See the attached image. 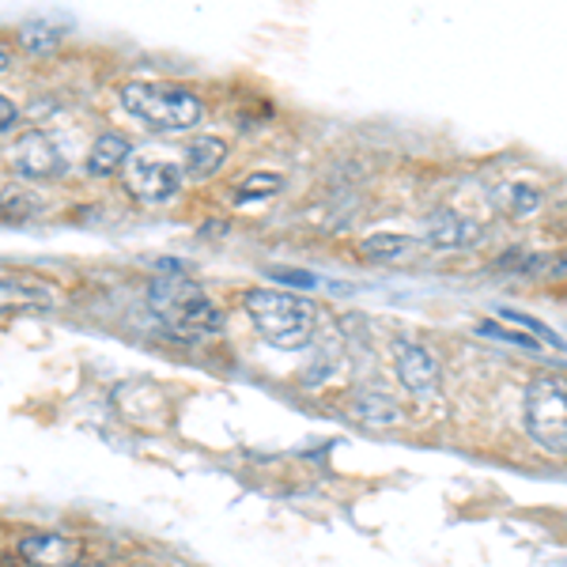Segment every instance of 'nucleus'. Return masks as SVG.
Masks as SVG:
<instances>
[{
	"instance_id": "obj_1",
	"label": "nucleus",
	"mask_w": 567,
	"mask_h": 567,
	"mask_svg": "<svg viewBox=\"0 0 567 567\" xmlns=\"http://www.w3.org/2000/svg\"><path fill=\"white\" fill-rule=\"evenodd\" d=\"M148 307L163 326L182 341H205L224 329V310L205 296V288L186 277V272H171V277H152L148 284Z\"/></svg>"
},
{
	"instance_id": "obj_2",
	"label": "nucleus",
	"mask_w": 567,
	"mask_h": 567,
	"mask_svg": "<svg viewBox=\"0 0 567 567\" xmlns=\"http://www.w3.org/2000/svg\"><path fill=\"white\" fill-rule=\"evenodd\" d=\"M243 307L272 349L296 352L310 344V333H315V303H307L303 296H291L284 288H254L246 291Z\"/></svg>"
},
{
	"instance_id": "obj_3",
	"label": "nucleus",
	"mask_w": 567,
	"mask_h": 567,
	"mask_svg": "<svg viewBox=\"0 0 567 567\" xmlns=\"http://www.w3.org/2000/svg\"><path fill=\"white\" fill-rule=\"evenodd\" d=\"M122 106L130 110L133 117H141L148 130H163V133H182L194 130L205 114V103L200 95H194L189 87H175V84H133L122 87Z\"/></svg>"
},
{
	"instance_id": "obj_4",
	"label": "nucleus",
	"mask_w": 567,
	"mask_h": 567,
	"mask_svg": "<svg viewBox=\"0 0 567 567\" xmlns=\"http://www.w3.org/2000/svg\"><path fill=\"white\" fill-rule=\"evenodd\" d=\"M526 435L556 458L567 451V401L560 374H545L526 390Z\"/></svg>"
},
{
	"instance_id": "obj_5",
	"label": "nucleus",
	"mask_w": 567,
	"mask_h": 567,
	"mask_svg": "<svg viewBox=\"0 0 567 567\" xmlns=\"http://www.w3.org/2000/svg\"><path fill=\"white\" fill-rule=\"evenodd\" d=\"M8 163H12L16 175H23L31 182H50L65 171V155L53 144V136L42 130L23 133L20 141L12 144V152H8Z\"/></svg>"
},
{
	"instance_id": "obj_6",
	"label": "nucleus",
	"mask_w": 567,
	"mask_h": 567,
	"mask_svg": "<svg viewBox=\"0 0 567 567\" xmlns=\"http://www.w3.org/2000/svg\"><path fill=\"white\" fill-rule=\"evenodd\" d=\"M182 167L167 159H130L125 163V189L144 205H163L182 189Z\"/></svg>"
},
{
	"instance_id": "obj_7",
	"label": "nucleus",
	"mask_w": 567,
	"mask_h": 567,
	"mask_svg": "<svg viewBox=\"0 0 567 567\" xmlns=\"http://www.w3.org/2000/svg\"><path fill=\"white\" fill-rule=\"evenodd\" d=\"M393 368H398L401 386H405L409 393H416V398L427 401V398H435V393H439L443 368H439V360L424 349V344L398 337V341H393Z\"/></svg>"
},
{
	"instance_id": "obj_8",
	"label": "nucleus",
	"mask_w": 567,
	"mask_h": 567,
	"mask_svg": "<svg viewBox=\"0 0 567 567\" xmlns=\"http://www.w3.org/2000/svg\"><path fill=\"white\" fill-rule=\"evenodd\" d=\"M420 239L432 246V250H462V246H470L477 239V224H470V219L458 216L454 208H435V213L424 216Z\"/></svg>"
},
{
	"instance_id": "obj_9",
	"label": "nucleus",
	"mask_w": 567,
	"mask_h": 567,
	"mask_svg": "<svg viewBox=\"0 0 567 567\" xmlns=\"http://www.w3.org/2000/svg\"><path fill=\"white\" fill-rule=\"evenodd\" d=\"M20 556L31 567H76L80 545L61 534H27L20 542Z\"/></svg>"
},
{
	"instance_id": "obj_10",
	"label": "nucleus",
	"mask_w": 567,
	"mask_h": 567,
	"mask_svg": "<svg viewBox=\"0 0 567 567\" xmlns=\"http://www.w3.org/2000/svg\"><path fill=\"white\" fill-rule=\"evenodd\" d=\"M133 159V144L117 133H103L95 144H91L87 155V175L91 178H110L117 171H125V163Z\"/></svg>"
},
{
	"instance_id": "obj_11",
	"label": "nucleus",
	"mask_w": 567,
	"mask_h": 567,
	"mask_svg": "<svg viewBox=\"0 0 567 567\" xmlns=\"http://www.w3.org/2000/svg\"><path fill=\"white\" fill-rule=\"evenodd\" d=\"M53 291L27 277H0V310H50Z\"/></svg>"
},
{
	"instance_id": "obj_12",
	"label": "nucleus",
	"mask_w": 567,
	"mask_h": 567,
	"mask_svg": "<svg viewBox=\"0 0 567 567\" xmlns=\"http://www.w3.org/2000/svg\"><path fill=\"white\" fill-rule=\"evenodd\" d=\"M352 416L360 420V424H371V427H390L398 424L401 416V405L390 398L386 390H360L352 398Z\"/></svg>"
},
{
	"instance_id": "obj_13",
	"label": "nucleus",
	"mask_w": 567,
	"mask_h": 567,
	"mask_svg": "<svg viewBox=\"0 0 567 567\" xmlns=\"http://www.w3.org/2000/svg\"><path fill=\"white\" fill-rule=\"evenodd\" d=\"M227 163V144L219 136H197L186 148V171L189 178H213L219 167Z\"/></svg>"
},
{
	"instance_id": "obj_14",
	"label": "nucleus",
	"mask_w": 567,
	"mask_h": 567,
	"mask_svg": "<svg viewBox=\"0 0 567 567\" xmlns=\"http://www.w3.org/2000/svg\"><path fill=\"white\" fill-rule=\"evenodd\" d=\"M499 205L507 216L526 219L545 205V194L537 186H529V182H507V186L499 189Z\"/></svg>"
},
{
	"instance_id": "obj_15",
	"label": "nucleus",
	"mask_w": 567,
	"mask_h": 567,
	"mask_svg": "<svg viewBox=\"0 0 567 567\" xmlns=\"http://www.w3.org/2000/svg\"><path fill=\"white\" fill-rule=\"evenodd\" d=\"M496 322L515 326L518 333H529L537 344H553L556 352L564 349V341H560V333H556V329H548L545 322H537V318H529V315H523V310H515V307H496Z\"/></svg>"
},
{
	"instance_id": "obj_16",
	"label": "nucleus",
	"mask_w": 567,
	"mask_h": 567,
	"mask_svg": "<svg viewBox=\"0 0 567 567\" xmlns=\"http://www.w3.org/2000/svg\"><path fill=\"white\" fill-rule=\"evenodd\" d=\"M409 246H413L409 235L379 231V235H368V239L360 243V254L368 261H398V258H405V254H409Z\"/></svg>"
},
{
	"instance_id": "obj_17",
	"label": "nucleus",
	"mask_w": 567,
	"mask_h": 567,
	"mask_svg": "<svg viewBox=\"0 0 567 567\" xmlns=\"http://www.w3.org/2000/svg\"><path fill=\"white\" fill-rule=\"evenodd\" d=\"M284 189V178L272 175V171H254V175H246L239 186H235V200L246 205V200H261V197H277Z\"/></svg>"
},
{
	"instance_id": "obj_18",
	"label": "nucleus",
	"mask_w": 567,
	"mask_h": 567,
	"mask_svg": "<svg viewBox=\"0 0 567 567\" xmlns=\"http://www.w3.org/2000/svg\"><path fill=\"white\" fill-rule=\"evenodd\" d=\"M20 45L27 53H50L61 45V31L58 27H50L45 20H31L20 27Z\"/></svg>"
},
{
	"instance_id": "obj_19",
	"label": "nucleus",
	"mask_w": 567,
	"mask_h": 567,
	"mask_svg": "<svg viewBox=\"0 0 567 567\" xmlns=\"http://www.w3.org/2000/svg\"><path fill=\"white\" fill-rule=\"evenodd\" d=\"M548 265H553V261H548L545 254H529V250H523V246H511L507 254H499V258H496V269L518 272V277H534V272H545Z\"/></svg>"
},
{
	"instance_id": "obj_20",
	"label": "nucleus",
	"mask_w": 567,
	"mask_h": 567,
	"mask_svg": "<svg viewBox=\"0 0 567 567\" xmlns=\"http://www.w3.org/2000/svg\"><path fill=\"white\" fill-rule=\"evenodd\" d=\"M42 208V200L34 194H12V197H0V219H27Z\"/></svg>"
},
{
	"instance_id": "obj_21",
	"label": "nucleus",
	"mask_w": 567,
	"mask_h": 567,
	"mask_svg": "<svg viewBox=\"0 0 567 567\" xmlns=\"http://www.w3.org/2000/svg\"><path fill=\"white\" fill-rule=\"evenodd\" d=\"M477 333L481 337H499V341H507V344H523V349H542V344H537L534 337L518 333V329H503L499 322H481Z\"/></svg>"
},
{
	"instance_id": "obj_22",
	"label": "nucleus",
	"mask_w": 567,
	"mask_h": 567,
	"mask_svg": "<svg viewBox=\"0 0 567 567\" xmlns=\"http://www.w3.org/2000/svg\"><path fill=\"white\" fill-rule=\"evenodd\" d=\"M272 277H277L280 284H291V288H315L318 277L307 269H272Z\"/></svg>"
},
{
	"instance_id": "obj_23",
	"label": "nucleus",
	"mask_w": 567,
	"mask_h": 567,
	"mask_svg": "<svg viewBox=\"0 0 567 567\" xmlns=\"http://www.w3.org/2000/svg\"><path fill=\"white\" fill-rule=\"evenodd\" d=\"M16 122H20V110H16L12 99H4V95H0V133H8Z\"/></svg>"
},
{
	"instance_id": "obj_24",
	"label": "nucleus",
	"mask_w": 567,
	"mask_h": 567,
	"mask_svg": "<svg viewBox=\"0 0 567 567\" xmlns=\"http://www.w3.org/2000/svg\"><path fill=\"white\" fill-rule=\"evenodd\" d=\"M8 65H12V58H8V50L0 45V72H8Z\"/></svg>"
},
{
	"instance_id": "obj_25",
	"label": "nucleus",
	"mask_w": 567,
	"mask_h": 567,
	"mask_svg": "<svg viewBox=\"0 0 567 567\" xmlns=\"http://www.w3.org/2000/svg\"><path fill=\"white\" fill-rule=\"evenodd\" d=\"M76 567H114V564H76Z\"/></svg>"
}]
</instances>
